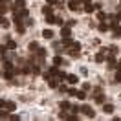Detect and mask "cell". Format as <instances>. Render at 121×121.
<instances>
[{
    "label": "cell",
    "mask_w": 121,
    "mask_h": 121,
    "mask_svg": "<svg viewBox=\"0 0 121 121\" xmlns=\"http://www.w3.org/2000/svg\"><path fill=\"white\" fill-rule=\"evenodd\" d=\"M6 108H8L9 112H15L17 105H15V103H13V101H6Z\"/></svg>",
    "instance_id": "52a82bcc"
},
{
    "label": "cell",
    "mask_w": 121,
    "mask_h": 121,
    "mask_svg": "<svg viewBox=\"0 0 121 121\" xmlns=\"http://www.w3.org/2000/svg\"><path fill=\"white\" fill-rule=\"evenodd\" d=\"M70 57H72V59H77V57H79V55H81V53H79V50H72V48H70Z\"/></svg>",
    "instance_id": "ba28073f"
},
{
    "label": "cell",
    "mask_w": 121,
    "mask_h": 121,
    "mask_svg": "<svg viewBox=\"0 0 121 121\" xmlns=\"http://www.w3.org/2000/svg\"><path fill=\"white\" fill-rule=\"evenodd\" d=\"M116 18H117V22H119V20H121V11H119V13H117V17H116Z\"/></svg>",
    "instance_id": "f546056e"
},
{
    "label": "cell",
    "mask_w": 121,
    "mask_h": 121,
    "mask_svg": "<svg viewBox=\"0 0 121 121\" xmlns=\"http://www.w3.org/2000/svg\"><path fill=\"white\" fill-rule=\"evenodd\" d=\"M4 2H11V0H4Z\"/></svg>",
    "instance_id": "4dcf8cb0"
},
{
    "label": "cell",
    "mask_w": 121,
    "mask_h": 121,
    "mask_svg": "<svg viewBox=\"0 0 121 121\" xmlns=\"http://www.w3.org/2000/svg\"><path fill=\"white\" fill-rule=\"evenodd\" d=\"M108 52H112V53H117V48H116V46H110V48H108Z\"/></svg>",
    "instance_id": "4316f807"
},
{
    "label": "cell",
    "mask_w": 121,
    "mask_h": 121,
    "mask_svg": "<svg viewBox=\"0 0 121 121\" xmlns=\"http://www.w3.org/2000/svg\"><path fill=\"white\" fill-rule=\"evenodd\" d=\"M60 110H62V112H66V110H70V106H72V105H70V103H68V101H60Z\"/></svg>",
    "instance_id": "8992f818"
},
{
    "label": "cell",
    "mask_w": 121,
    "mask_h": 121,
    "mask_svg": "<svg viewBox=\"0 0 121 121\" xmlns=\"http://www.w3.org/2000/svg\"><path fill=\"white\" fill-rule=\"evenodd\" d=\"M60 35H62V39H66L72 35V30H70V26H64L62 30H60Z\"/></svg>",
    "instance_id": "3957f363"
},
{
    "label": "cell",
    "mask_w": 121,
    "mask_h": 121,
    "mask_svg": "<svg viewBox=\"0 0 121 121\" xmlns=\"http://www.w3.org/2000/svg\"><path fill=\"white\" fill-rule=\"evenodd\" d=\"M116 81L121 83V68H117V72H116Z\"/></svg>",
    "instance_id": "7402d4cb"
},
{
    "label": "cell",
    "mask_w": 121,
    "mask_h": 121,
    "mask_svg": "<svg viewBox=\"0 0 121 121\" xmlns=\"http://www.w3.org/2000/svg\"><path fill=\"white\" fill-rule=\"evenodd\" d=\"M6 50H8L6 46H0V55H6Z\"/></svg>",
    "instance_id": "484cf974"
},
{
    "label": "cell",
    "mask_w": 121,
    "mask_h": 121,
    "mask_svg": "<svg viewBox=\"0 0 121 121\" xmlns=\"http://www.w3.org/2000/svg\"><path fill=\"white\" fill-rule=\"evenodd\" d=\"M30 50H31V52H37V50H39V44H37V42H31V44H30Z\"/></svg>",
    "instance_id": "ffe728a7"
},
{
    "label": "cell",
    "mask_w": 121,
    "mask_h": 121,
    "mask_svg": "<svg viewBox=\"0 0 121 121\" xmlns=\"http://www.w3.org/2000/svg\"><path fill=\"white\" fill-rule=\"evenodd\" d=\"M2 2H4V0H0V4H2Z\"/></svg>",
    "instance_id": "1f68e13d"
},
{
    "label": "cell",
    "mask_w": 121,
    "mask_h": 121,
    "mask_svg": "<svg viewBox=\"0 0 121 121\" xmlns=\"http://www.w3.org/2000/svg\"><path fill=\"white\" fill-rule=\"evenodd\" d=\"M57 83H59V79H50V86H52V88H55Z\"/></svg>",
    "instance_id": "603a6c76"
},
{
    "label": "cell",
    "mask_w": 121,
    "mask_h": 121,
    "mask_svg": "<svg viewBox=\"0 0 121 121\" xmlns=\"http://www.w3.org/2000/svg\"><path fill=\"white\" fill-rule=\"evenodd\" d=\"M75 97H77V99H86V94H84V90L75 92Z\"/></svg>",
    "instance_id": "2e32d148"
},
{
    "label": "cell",
    "mask_w": 121,
    "mask_h": 121,
    "mask_svg": "<svg viewBox=\"0 0 121 121\" xmlns=\"http://www.w3.org/2000/svg\"><path fill=\"white\" fill-rule=\"evenodd\" d=\"M42 13H44V15H52V4L44 6V8H42Z\"/></svg>",
    "instance_id": "30bf717a"
},
{
    "label": "cell",
    "mask_w": 121,
    "mask_h": 121,
    "mask_svg": "<svg viewBox=\"0 0 121 121\" xmlns=\"http://www.w3.org/2000/svg\"><path fill=\"white\" fill-rule=\"evenodd\" d=\"M4 117H9V116L6 114V110H2V108H0V119H4Z\"/></svg>",
    "instance_id": "cb8c5ba5"
},
{
    "label": "cell",
    "mask_w": 121,
    "mask_h": 121,
    "mask_svg": "<svg viewBox=\"0 0 121 121\" xmlns=\"http://www.w3.org/2000/svg\"><path fill=\"white\" fill-rule=\"evenodd\" d=\"M95 103H97V105L105 103V95H103V94H97V95H95Z\"/></svg>",
    "instance_id": "7c38bea8"
},
{
    "label": "cell",
    "mask_w": 121,
    "mask_h": 121,
    "mask_svg": "<svg viewBox=\"0 0 121 121\" xmlns=\"http://www.w3.org/2000/svg\"><path fill=\"white\" fill-rule=\"evenodd\" d=\"M8 6H4V4H0V15H6V13H8Z\"/></svg>",
    "instance_id": "d6986e66"
},
{
    "label": "cell",
    "mask_w": 121,
    "mask_h": 121,
    "mask_svg": "<svg viewBox=\"0 0 121 121\" xmlns=\"http://www.w3.org/2000/svg\"><path fill=\"white\" fill-rule=\"evenodd\" d=\"M24 6H26V0H15L11 9H13V13H18L20 9H24Z\"/></svg>",
    "instance_id": "6da1fadb"
},
{
    "label": "cell",
    "mask_w": 121,
    "mask_h": 121,
    "mask_svg": "<svg viewBox=\"0 0 121 121\" xmlns=\"http://www.w3.org/2000/svg\"><path fill=\"white\" fill-rule=\"evenodd\" d=\"M99 31H108V26H106L105 22H101L99 24Z\"/></svg>",
    "instance_id": "44dd1931"
},
{
    "label": "cell",
    "mask_w": 121,
    "mask_h": 121,
    "mask_svg": "<svg viewBox=\"0 0 121 121\" xmlns=\"http://www.w3.org/2000/svg\"><path fill=\"white\" fill-rule=\"evenodd\" d=\"M0 26H2V28H8V26H9V20H6L4 15H0Z\"/></svg>",
    "instance_id": "8fae6325"
},
{
    "label": "cell",
    "mask_w": 121,
    "mask_h": 121,
    "mask_svg": "<svg viewBox=\"0 0 121 121\" xmlns=\"http://www.w3.org/2000/svg\"><path fill=\"white\" fill-rule=\"evenodd\" d=\"M66 81L72 83V84H75L77 83V75H66Z\"/></svg>",
    "instance_id": "5bb4252c"
},
{
    "label": "cell",
    "mask_w": 121,
    "mask_h": 121,
    "mask_svg": "<svg viewBox=\"0 0 121 121\" xmlns=\"http://www.w3.org/2000/svg\"><path fill=\"white\" fill-rule=\"evenodd\" d=\"M84 11H86V13H94V6H90V2L84 4Z\"/></svg>",
    "instance_id": "9a60e30c"
},
{
    "label": "cell",
    "mask_w": 121,
    "mask_h": 121,
    "mask_svg": "<svg viewBox=\"0 0 121 121\" xmlns=\"http://www.w3.org/2000/svg\"><path fill=\"white\" fill-rule=\"evenodd\" d=\"M116 66H117V60H116V57H114V55H110V57H108V68H116Z\"/></svg>",
    "instance_id": "277c9868"
},
{
    "label": "cell",
    "mask_w": 121,
    "mask_h": 121,
    "mask_svg": "<svg viewBox=\"0 0 121 121\" xmlns=\"http://www.w3.org/2000/svg\"><path fill=\"white\" fill-rule=\"evenodd\" d=\"M119 66H121V60H119Z\"/></svg>",
    "instance_id": "d6a6232c"
},
{
    "label": "cell",
    "mask_w": 121,
    "mask_h": 121,
    "mask_svg": "<svg viewBox=\"0 0 121 121\" xmlns=\"http://www.w3.org/2000/svg\"><path fill=\"white\" fill-rule=\"evenodd\" d=\"M105 13H103V11H99V13H97V18H99V20H103V18H105Z\"/></svg>",
    "instance_id": "d4e9b609"
},
{
    "label": "cell",
    "mask_w": 121,
    "mask_h": 121,
    "mask_svg": "<svg viewBox=\"0 0 121 121\" xmlns=\"http://www.w3.org/2000/svg\"><path fill=\"white\" fill-rule=\"evenodd\" d=\"M4 106H6V101H4V99H0V108H4Z\"/></svg>",
    "instance_id": "83f0119b"
},
{
    "label": "cell",
    "mask_w": 121,
    "mask_h": 121,
    "mask_svg": "<svg viewBox=\"0 0 121 121\" xmlns=\"http://www.w3.org/2000/svg\"><path fill=\"white\" fill-rule=\"evenodd\" d=\"M42 37H44V39H52L53 37V31L52 30H44V31H42Z\"/></svg>",
    "instance_id": "9c48e42d"
},
{
    "label": "cell",
    "mask_w": 121,
    "mask_h": 121,
    "mask_svg": "<svg viewBox=\"0 0 121 121\" xmlns=\"http://www.w3.org/2000/svg\"><path fill=\"white\" fill-rule=\"evenodd\" d=\"M8 50H15L17 48V44H15V40H8V46H6Z\"/></svg>",
    "instance_id": "ac0fdd59"
},
{
    "label": "cell",
    "mask_w": 121,
    "mask_h": 121,
    "mask_svg": "<svg viewBox=\"0 0 121 121\" xmlns=\"http://www.w3.org/2000/svg\"><path fill=\"white\" fill-rule=\"evenodd\" d=\"M81 112H83L84 116H88V117H94V116H95V112L92 110V106H88V105L81 106Z\"/></svg>",
    "instance_id": "7a4b0ae2"
},
{
    "label": "cell",
    "mask_w": 121,
    "mask_h": 121,
    "mask_svg": "<svg viewBox=\"0 0 121 121\" xmlns=\"http://www.w3.org/2000/svg\"><path fill=\"white\" fill-rule=\"evenodd\" d=\"M106 59V55H105V50H101V52L95 55V62H103V60Z\"/></svg>",
    "instance_id": "5b68a950"
},
{
    "label": "cell",
    "mask_w": 121,
    "mask_h": 121,
    "mask_svg": "<svg viewBox=\"0 0 121 121\" xmlns=\"http://www.w3.org/2000/svg\"><path fill=\"white\" fill-rule=\"evenodd\" d=\"M53 64H55V66H59V64H62V59H60L59 55H55V57H53Z\"/></svg>",
    "instance_id": "e0dca14e"
},
{
    "label": "cell",
    "mask_w": 121,
    "mask_h": 121,
    "mask_svg": "<svg viewBox=\"0 0 121 121\" xmlns=\"http://www.w3.org/2000/svg\"><path fill=\"white\" fill-rule=\"evenodd\" d=\"M59 0H48V4H57Z\"/></svg>",
    "instance_id": "f1b7e54d"
},
{
    "label": "cell",
    "mask_w": 121,
    "mask_h": 121,
    "mask_svg": "<svg viewBox=\"0 0 121 121\" xmlns=\"http://www.w3.org/2000/svg\"><path fill=\"white\" fill-rule=\"evenodd\" d=\"M103 112L112 114V112H114V106H112V105H105V106H103Z\"/></svg>",
    "instance_id": "4fadbf2b"
}]
</instances>
